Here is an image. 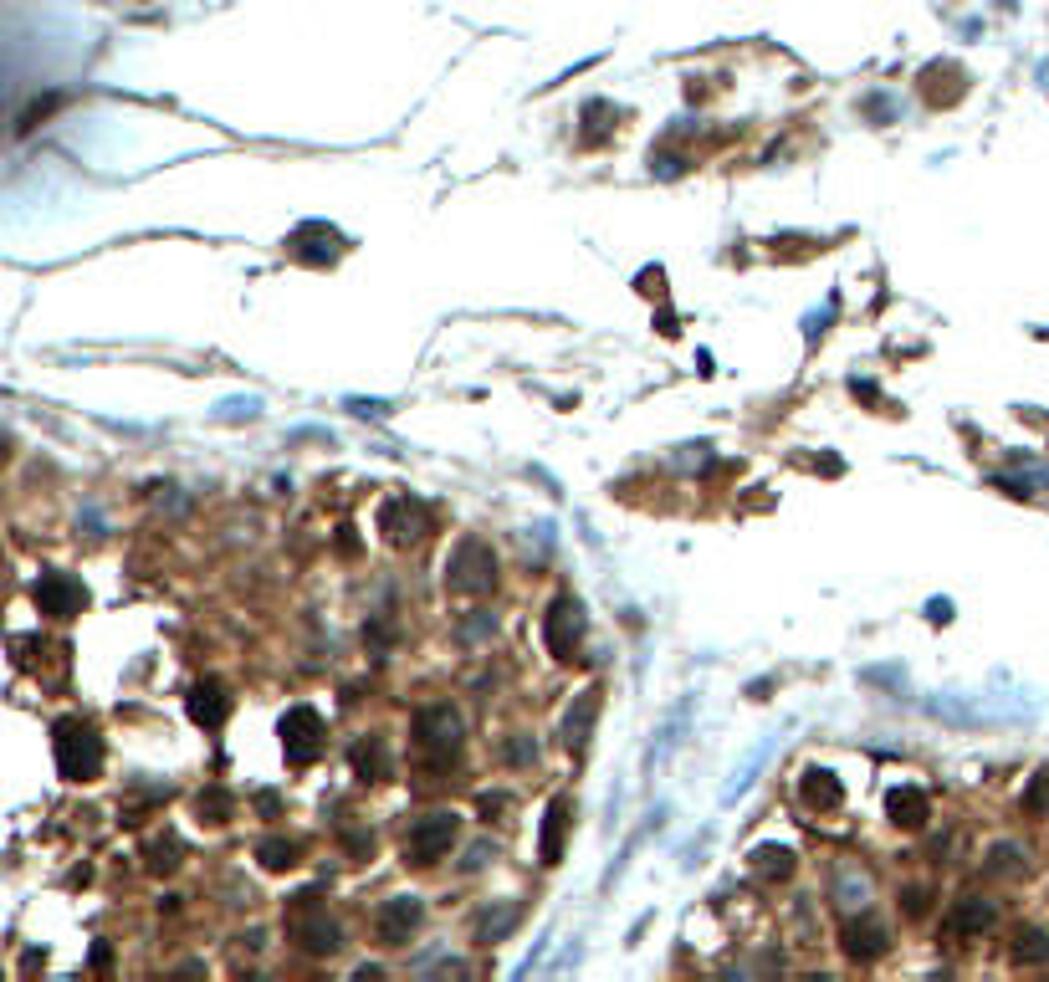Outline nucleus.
Here are the masks:
<instances>
[{
    "mask_svg": "<svg viewBox=\"0 0 1049 982\" xmlns=\"http://www.w3.org/2000/svg\"><path fill=\"white\" fill-rule=\"evenodd\" d=\"M57 768L72 783H87L103 768V742H98V732L87 722H62L57 727Z\"/></svg>",
    "mask_w": 1049,
    "mask_h": 982,
    "instance_id": "obj_1",
    "label": "nucleus"
},
{
    "mask_svg": "<svg viewBox=\"0 0 1049 982\" xmlns=\"http://www.w3.org/2000/svg\"><path fill=\"white\" fill-rule=\"evenodd\" d=\"M451 589L456 594H482V589H492V578H497V558H492V548L482 543V538H461V548L451 553Z\"/></svg>",
    "mask_w": 1049,
    "mask_h": 982,
    "instance_id": "obj_2",
    "label": "nucleus"
},
{
    "mask_svg": "<svg viewBox=\"0 0 1049 982\" xmlns=\"http://www.w3.org/2000/svg\"><path fill=\"white\" fill-rule=\"evenodd\" d=\"M282 742H287V757L292 763H313L318 747H323V717L313 706H292L282 717Z\"/></svg>",
    "mask_w": 1049,
    "mask_h": 982,
    "instance_id": "obj_3",
    "label": "nucleus"
},
{
    "mask_svg": "<svg viewBox=\"0 0 1049 982\" xmlns=\"http://www.w3.org/2000/svg\"><path fill=\"white\" fill-rule=\"evenodd\" d=\"M451 839H456V814H425L410 829V839H405V855L420 860V865H430V860H441L451 850Z\"/></svg>",
    "mask_w": 1049,
    "mask_h": 982,
    "instance_id": "obj_4",
    "label": "nucleus"
},
{
    "mask_svg": "<svg viewBox=\"0 0 1049 982\" xmlns=\"http://www.w3.org/2000/svg\"><path fill=\"white\" fill-rule=\"evenodd\" d=\"M415 737H420V747L451 757L461 747V717H456L451 706H425L420 717H415Z\"/></svg>",
    "mask_w": 1049,
    "mask_h": 982,
    "instance_id": "obj_5",
    "label": "nucleus"
},
{
    "mask_svg": "<svg viewBox=\"0 0 1049 982\" xmlns=\"http://www.w3.org/2000/svg\"><path fill=\"white\" fill-rule=\"evenodd\" d=\"M543 635H548V650L558 660H574V645H579V604L574 599H558L543 619Z\"/></svg>",
    "mask_w": 1049,
    "mask_h": 982,
    "instance_id": "obj_6",
    "label": "nucleus"
},
{
    "mask_svg": "<svg viewBox=\"0 0 1049 982\" xmlns=\"http://www.w3.org/2000/svg\"><path fill=\"white\" fill-rule=\"evenodd\" d=\"M36 604H41V614H57V619H72L82 604H87V594H82V584H72V578H62V573H47L36 584Z\"/></svg>",
    "mask_w": 1049,
    "mask_h": 982,
    "instance_id": "obj_7",
    "label": "nucleus"
},
{
    "mask_svg": "<svg viewBox=\"0 0 1049 982\" xmlns=\"http://www.w3.org/2000/svg\"><path fill=\"white\" fill-rule=\"evenodd\" d=\"M379 527H384L389 543H415L420 527H425V512H420V502H410V497H389L384 512H379Z\"/></svg>",
    "mask_w": 1049,
    "mask_h": 982,
    "instance_id": "obj_8",
    "label": "nucleus"
},
{
    "mask_svg": "<svg viewBox=\"0 0 1049 982\" xmlns=\"http://www.w3.org/2000/svg\"><path fill=\"white\" fill-rule=\"evenodd\" d=\"M415 921H420V906L410 901V896H400V901H389L384 911H379V942H389V947H405L410 942V931H415Z\"/></svg>",
    "mask_w": 1049,
    "mask_h": 982,
    "instance_id": "obj_9",
    "label": "nucleus"
},
{
    "mask_svg": "<svg viewBox=\"0 0 1049 982\" xmlns=\"http://www.w3.org/2000/svg\"><path fill=\"white\" fill-rule=\"evenodd\" d=\"M568 809H574V803H568V798H553V803H548V819H543V844H538L543 865H558V855H563V829H568Z\"/></svg>",
    "mask_w": 1049,
    "mask_h": 982,
    "instance_id": "obj_10",
    "label": "nucleus"
},
{
    "mask_svg": "<svg viewBox=\"0 0 1049 982\" xmlns=\"http://www.w3.org/2000/svg\"><path fill=\"white\" fill-rule=\"evenodd\" d=\"M190 717H195L200 727H221V717H226V691H221V686H195V691H190Z\"/></svg>",
    "mask_w": 1049,
    "mask_h": 982,
    "instance_id": "obj_11",
    "label": "nucleus"
},
{
    "mask_svg": "<svg viewBox=\"0 0 1049 982\" xmlns=\"http://www.w3.org/2000/svg\"><path fill=\"white\" fill-rule=\"evenodd\" d=\"M891 819L906 824V829L927 824V798H922V788H896V793H891Z\"/></svg>",
    "mask_w": 1049,
    "mask_h": 982,
    "instance_id": "obj_12",
    "label": "nucleus"
},
{
    "mask_svg": "<svg viewBox=\"0 0 1049 982\" xmlns=\"http://www.w3.org/2000/svg\"><path fill=\"white\" fill-rule=\"evenodd\" d=\"M840 798L845 793H840V783L829 778V773H809L804 778V803H809V809H840Z\"/></svg>",
    "mask_w": 1049,
    "mask_h": 982,
    "instance_id": "obj_13",
    "label": "nucleus"
},
{
    "mask_svg": "<svg viewBox=\"0 0 1049 982\" xmlns=\"http://www.w3.org/2000/svg\"><path fill=\"white\" fill-rule=\"evenodd\" d=\"M594 711H599V691H584V696H579V711H568V742H584V737H589Z\"/></svg>",
    "mask_w": 1049,
    "mask_h": 982,
    "instance_id": "obj_14",
    "label": "nucleus"
},
{
    "mask_svg": "<svg viewBox=\"0 0 1049 982\" xmlns=\"http://www.w3.org/2000/svg\"><path fill=\"white\" fill-rule=\"evenodd\" d=\"M302 936V947H313V952H333L338 947V926L333 921H313V926H292Z\"/></svg>",
    "mask_w": 1049,
    "mask_h": 982,
    "instance_id": "obj_15",
    "label": "nucleus"
},
{
    "mask_svg": "<svg viewBox=\"0 0 1049 982\" xmlns=\"http://www.w3.org/2000/svg\"><path fill=\"white\" fill-rule=\"evenodd\" d=\"M354 768H359L364 783L384 778V747H379V742H359V747H354Z\"/></svg>",
    "mask_w": 1049,
    "mask_h": 982,
    "instance_id": "obj_16",
    "label": "nucleus"
},
{
    "mask_svg": "<svg viewBox=\"0 0 1049 982\" xmlns=\"http://www.w3.org/2000/svg\"><path fill=\"white\" fill-rule=\"evenodd\" d=\"M988 921H993V911H988L983 901H963V906H957V916H952V931L968 936V931H983Z\"/></svg>",
    "mask_w": 1049,
    "mask_h": 982,
    "instance_id": "obj_17",
    "label": "nucleus"
},
{
    "mask_svg": "<svg viewBox=\"0 0 1049 982\" xmlns=\"http://www.w3.org/2000/svg\"><path fill=\"white\" fill-rule=\"evenodd\" d=\"M845 947H850V957H876L881 952V931L876 926H850L845 931Z\"/></svg>",
    "mask_w": 1049,
    "mask_h": 982,
    "instance_id": "obj_18",
    "label": "nucleus"
},
{
    "mask_svg": "<svg viewBox=\"0 0 1049 982\" xmlns=\"http://www.w3.org/2000/svg\"><path fill=\"white\" fill-rule=\"evenodd\" d=\"M261 865H272V870H282V865H292V855H297V844H287V839H267L261 844Z\"/></svg>",
    "mask_w": 1049,
    "mask_h": 982,
    "instance_id": "obj_19",
    "label": "nucleus"
},
{
    "mask_svg": "<svg viewBox=\"0 0 1049 982\" xmlns=\"http://www.w3.org/2000/svg\"><path fill=\"white\" fill-rule=\"evenodd\" d=\"M789 860H794L789 850H758V870L763 875H789Z\"/></svg>",
    "mask_w": 1049,
    "mask_h": 982,
    "instance_id": "obj_20",
    "label": "nucleus"
}]
</instances>
